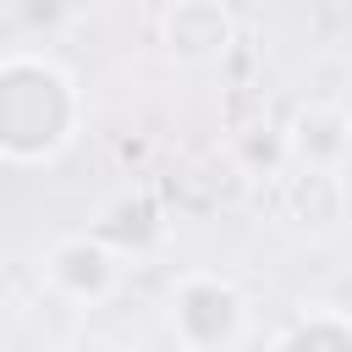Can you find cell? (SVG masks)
Listing matches in <instances>:
<instances>
[{"instance_id":"3957f363","label":"cell","mask_w":352,"mask_h":352,"mask_svg":"<svg viewBox=\"0 0 352 352\" xmlns=\"http://www.w3.org/2000/svg\"><path fill=\"white\" fill-rule=\"evenodd\" d=\"M38 275H44V286H50L60 302H72V308H99V302H110V297L121 292V280H126V253H121L104 231H66V236H55V242L44 248Z\"/></svg>"},{"instance_id":"7a4b0ae2","label":"cell","mask_w":352,"mask_h":352,"mask_svg":"<svg viewBox=\"0 0 352 352\" xmlns=\"http://www.w3.org/2000/svg\"><path fill=\"white\" fill-rule=\"evenodd\" d=\"M165 330L176 352H242L253 336V297L226 270H182L165 286Z\"/></svg>"},{"instance_id":"6da1fadb","label":"cell","mask_w":352,"mask_h":352,"mask_svg":"<svg viewBox=\"0 0 352 352\" xmlns=\"http://www.w3.org/2000/svg\"><path fill=\"white\" fill-rule=\"evenodd\" d=\"M88 121V94L66 60L50 50L0 55V165L38 170L55 165Z\"/></svg>"},{"instance_id":"5b68a950","label":"cell","mask_w":352,"mask_h":352,"mask_svg":"<svg viewBox=\"0 0 352 352\" xmlns=\"http://www.w3.org/2000/svg\"><path fill=\"white\" fill-rule=\"evenodd\" d=\"M280 148L292 170H324L341 176L352 160V116L341 104H302L280 126Z\"/></svg>"},{"instance_id":"277c9868","label":"cell","mask_w":352,"mask_h":352,"mask_svg":"<svg viewBox=\"0 0 352 352\" xmlns=\"http://www.w3.org/2000/svg\"><path fill=\"white\" fill-rule=\"evenodd\" d=\"M154 33L170 60L182 66H214L236 44V11L220 0H170L154 11Z\"/></svg>"},{"instance_id":"8992f818","label":"cell","mask_w":352,"mask_h":352,"mask_svg":"<svg viewBox=\"0 0 352 352\" xmlns=\"http://www.w3.org/2000/svg\"><path fill=\"white\" fill-rule=\"evenodd\" d=\"M270 352H352V314L314 302L270 336Z\"/></svg>"}]
</instances>
